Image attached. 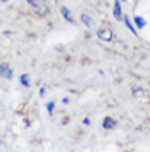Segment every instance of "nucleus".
<instances>
[{
  "label": "nucleus",
  "mask_w": 150,
  "mask_h": 152,
  "mask_svg": "<svg viewBox=\"0 0 150 152\" xmlns=\"http://www.w3.org/2000/svg\"><path fill=\"white\" fill-rule=\"evenodd\" d=\"M2 2H5V0H2Z\"/></svg>",
  "instance_id": "obj_12"
},
{
  "label": "nucleus",
  "mask_w": 150,
  "mask_h": 152,
  "mask_svg": "<svg viewBox=\"0 0 150 152\" xmlns=\"http://www.w3.org/2000/svg\"><path fill=\"white\" fill-rule=\"evenodd\" d=\"M60 12H62V16H64V19H66V21H73V18H71V12H69V9L62 7V9H60Z\"/></svg>",
  "instance_id": "obj_8"
},
{
  "label": "nucleus",
  "mask_w": 150,
  "mask_h": 152,
  "mask_svg": "<svg viewBox=\"0 0 150 152\" xmlns=\"http://www.w3.org/2000/svg\"><path fill=\"white\" fill-rule=\"evenodd\" d=\"M81 21H83V23L86 24V26H88V28H93V26H95L93 19L90 18V16H86V14H83V16H81Z\"/></svg>",
  "instance_id": "obj_6"
},
{
  "label": "nucleus",
  "mask_w": 150,
  "mask_h": 152,
  "mask_svg": "<svg viewBox=\"0 0 150 152\" xmlns=\"http://www.w3.org/2000/svg\"><path fill=\"white\" fill-rule=\"evenodd\" d=\"M114 18L122 19V10H121V2H119V0L114 2Z\"/></svg>",
  "instance_id": "obj_4"
},
{
  "label": "nucleus",
  "mask_w": 150,
  "mask_h": 152,
  "mask_svg": "<svg viewBox=\"0 0 150 152\" xmlns=\"http://www.w3.org/2000/svg\"><path fill=\"white\" fill-rule=\"evenodd\" d=\"M135 24H136L140 29H143L147 23H145V19H143V18H140V16H135Z\"/></svg>",
  "instance_id": "obj_7"
},
{
  "label": "nucleus",
  "mask_w": 150,
  "mask_h": 152,
  "mask_svg": "<svg viewBox=\"0 0 150 152\" xmlns=\"http://www.w3.org/2000/svg\"><path fill=\"white\" fill-rule=\"evenodd\" d=\"M122 19H124V23H126V26H128V29H131L133 33H135V31H136V29H135V28H133V26H131V23H130V21H128V18H122Z\"/></svg>",
  "instance_id": "obj_10"
},
{
  "label": "nucleus",
  "mask_w": 150,
  "mask_h": 152,
  "mask_svg": "<svg viewBox=\"0 0 150 152\" xmlns=\"http://www.w3.org/2000/svg\"><path fill=\"white\" fill-rule=\"evenodd\" d=\"M114 126H116V121H114L112 118H105V119H103V128H105V130H111Z\"/></svg>",
  "instance_id": "obj_5"
},
{
  "label": "nucleus",
  "mask_w": 150,
  "mask_h": 152,
  "mask_svg": "<svg viewBox=\"0 0 150 152\" xmlns=\"http://www.w3.org/2000/svg\"><path fill=\"white\" fill-rule=\"evenodd\" d=\"M47 111H48V113H52V111H54V102H48V104H47Z\"/></svg>",
  "instance_id": "obj_11"
},
{
  "label": "nucleus",
  "mask_w": 150,
  "mask_h": 152,
  "mask_svg": "<svg viewBox=\"0 0 150 152\" xmlns=\"http://www.w3.org/2000/svg\"><path fill=\"white\" fill-rule=\"evenodd\" d=\"M0 76H2V78H5V80H12L14 71H12L7 64H0Z\"/></svg>",
  "instance_id": "obj_3"
},
{
  "label": "nucleus",
  "mask_w": 150,
  "mask_h": 152,
  "mask_svg": "<svg viewBox=\"0 0 150 152\" xmlns=\"http://www.w3.org/2000/svg\"><path fill=\"white\" fill-rule=\"evenodd\" d=\"M26 2H28L36 12H40V14H47L48 12V7H47V2H45V0H26Z\"/></svg>",
  "instance_id": "obj_1"
},
{
  "label": "nucleus",
  "mask_w": 150,
  "mask_h": 152,
  "mask_svg": "<svg viewBox=\"0 0 150 152\" xmlns=\"http://www.w3.org/2000/svg\"><path fill=\"white\" fill-rule=\"evenodd\" d=\"M19 81H21V85H24V86L29 85V78L26 75H21V76H19Z\"/></svg>",
  "instance_id": "obj_9"
},
{
  "label": "nucleus",
  "mask_w": 150,
  "mask_h": 152,
  "mask_svg": "<svg viewBox=\"0 0 150 152\" xmlns=\"http://www.w3.org/2000/svg\"><path fill=\"white\" fill-rule=\"evenodd\" d=\"M97 35H98V38H100V40H103V42H111V40L114 38L112 29H109V28H100V29H97Z\"/></svg>",
  "instance_id": "obj_2"
}]
</instances>
